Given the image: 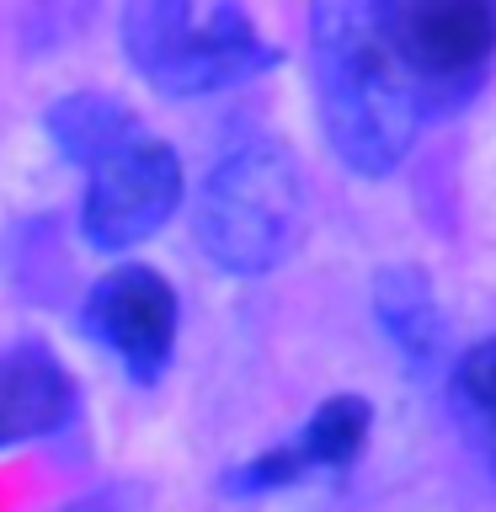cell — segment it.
<instances>
[{"label":"cell","instance_id":"cell-1","mask_svg":"<svg viewBox=\"0 0 496 512\" xmlns=\"http://www.w3.org/2000/svg\"><path fill=\"white\" fill-rule=\"evenodd\" d=\"M315 102L331 150L358 176H390L432 123L427 102L379 27V0H326L310 11Z\"/></svg>","mask_w":496,"mask_h":512},{"label":"cell","instance_id":"cell-2","mask_svg":"<svg viewBox=\"0 0 496 512\" xmlns=\"http://www.w3.org/2000/svg\"><path fill=\"white\" fill-rule=\"evenodd\" d=\"M123 54L160 96H214L278 64L251 16L230 0H139L123 11Z\"/></svg>","mask_w":496,"mask_h":512},{"label":"cell","instance_id":"cell-3","mask_svg":"<svg viewBox=\"0 0 496 512\" xmlns=\"http://www.w3.org/2000/svg\"><path fill=\"white\" fill-rule=\"evenodd\" d=\"M192 230L208 262L235 278H262L288 262L304 230V182L294 155L272 139L230 150L198 192Z\"/></svg>","mask_w":496,"mask_h":512},{"label":"cell","instance_id":"cell-4","mask_svg":"<svg viewBox=\"0 0 496 512\" xmlns=\"http://www.w3.org/2000/svg\"><path fill=\"white\" fill-rule=\"evenodd\" d=\"M379 27L432 123L470 107L496 64V0H379Z\"/></svg>","mask_w":496,"mask_h":512},{"label":"cell","instance_id":"cell-5","mask_svg":"<svg viewBox=\"0 0 496 512\" xmlns=\"http://www.w3.org/2000/svg\"><path fill=\"white\" fill-rule=\"evenodd\" d=\"M176 208H182V160L166 139L139 134L102 166H91L80 198V235L96 251H134L166 230Z\"/></svg>","mask_w":496,"mask_h":512},{"label":"cell","instance_id":"cell-6","mask_svg":"<svg viewBox=\"0 0 496 512\" xmlns=\"http://www.w3.org/2000/svg\"><path fill=\"white\" fill-rule=\"evenodd\" d=\"M176 288L144 262L112 267L86 299V331L123 358L139 384H155L176 352Z\"/></svg>","mask_w":496,"mask_h":512},{"label":"cell","instance_id":"cell-7","mask_svg":"<svg viewBox=\"0 0 496 512\" xmlns=\"http://www.w3.org/2000/svg\"><path fill=\"white\" fill-rule=\"evenodd\" d=\"M75 416V379L48 347L22 342L0 352V448L59 432Z\"/></svg>","mask_w":496,"mask_h":512},{"label":"cell","instance_id":"cell-8","mask_svg":"<svg viewBox=\"0 0 496 512\" xmlns=\"http://www.w3.org/2000/svg\"><path fill=\"white\" fill-rule=\"evenodd\" d=\"M48 139L59 144L64 160L75 166H102L107 155H118L128 139H139V118L134 107H123L118 96L102 91H75L64 102L48 107Z\"/></svg>","mask_w":496,"mask_h":512},{"label":"cell","instance_id":"cell-9","mask_svg":"<svg viewBox=\"0 0 496 512\" xmlns=\"http://www.w3.org/2000/svg\"><path fill=\"white\" fill-rule=\"evenodd\" d=\"M374 315L390 331V342L406 352V363L427 368L443 347V315L432 304V288L416 267H384L374 278Z\"/></svg>","mask_w":496,"mask_h":512},{"label":"cell","instance_id":"cell-10","mask_svg":"<svg viewBox=\"0 0 496 512\" xmlns=\"http://www.w3.org/2000/svg\"><path fill=\"white\" fill-rule=\"evenodd\" d=\"M368 427H374V406L363 395H331L320 400L315 416L304 422V432L294 438V454L304 459L310 475H342L352 459L363 454Z\"/></svg>","mask_w":496,"mask_h":512},{"label":"cell","instance_id":"cell-11","mask_svg":"<svg viewBox=\"0 0 496 512\" xmlns=\"http://www.w3.org/2000/svg\"><path fill=\"white\" fill-rule=\"evenodd\" d=\"M448 400H454V416L470 432V443L496 464V336L475 342L459 358L454 379H448Z\"/></svg>","mask_w":496,"mask_h":512},{"label":"cell","instance_id":"cell-12","mask_svg":"<svg viewBox=\"0 0 496 512\" xmlns=\"http://www.w3.org/2000/svg\"><path fill=\"white\" fill-rule=\"evenodd\" d=\"M299 480H310V470H304V459L294 454V443H283V448H267V454L235 464V470L224 475V491H235V496H262V491L299 486Z\"/></svg>","mask_w":496,"mask_h":512}]
</instances>
